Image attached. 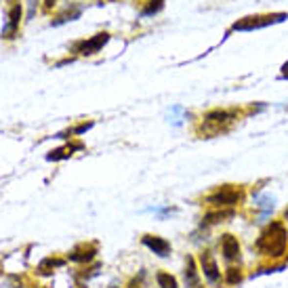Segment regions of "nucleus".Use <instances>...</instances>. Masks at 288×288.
I'll list each match as a JSON object with an SVG mask.
<instances>
[{"label": "nucleus", "instance_id": "f257e3e1", "mask_svg": "<svg viewBox=\"0 0 288 288\" xmlns=\"http://www.w3.org/2000/svg\"><path fill=\"white\" fill-rule=\"evenodd\" d=\"M288 244V234L282 223H271L257 240V250L265 257H282Z\"/></svg>", "mask_w": 288, "mask_h": 288}, {"label": "nucleus", "instance_id": "f03ea898", "mask_svg": "<svg viewBox=\"0 0 288 288\" xmlns=\"http://www.w3.org/2000/svg\"><path fill=\"white\" fill-rule=\"evenodd\" d=\"M238 120V114L231 110H213L202 118V126H200V133L206 137H215L219 133H225L231 124H236Z\"/></svg>", "mask_w": 288, "mask_h": 288}, {"label": "nucleus", "instance_id": "7ed1b4c3", "mask_svg": "<svg viewBox=\"0 0 288 288\" xmlns=\"http://www.w3.org/2000/svg\"><path fill=\"white\" fill-rule=\"evenodd\" d=\"M242 200V187H238V185H223L219 187L217 192H213L206 198L208 204H213V206H234L238 204V202Z\"/></svg>", "mask_w": 288, "mask_h": 288}, {"label": "nucleus", "instance_id": "20e7f679", "mask_svg": "<svg viewBox=\"0 0 288 288\" xmlns=\"http://www.w3.org/2000/svg\"><path fill=\"white\" fill-rule=\"evenodd\" d=\"M288 15L286 13H273V15H250V17H244L242 21L234 23L231 30H259V27H265L269 23H278V21H284Z\"/></svg>", "mask_w": 288, "mask_h": 288}, {"label": "nucleus", "instance_id": "39448f33", "mask_svg": "<svg viewBox=\"0 0 288 288\" xmlns=\"http://www.w3.org/2000/svg\"><path fill=\"white\" fill-rule=\"evenodd\" d=\"M200 263H202V271H204V278L208 280L210 284H217L221 278L219 273V265H217L215 257L210 255V252H202L200 255Z\"/></svg>", "mask_w": 288, "mask_h": 288}, {"label": "nucleus", "instance_id": "423d86ee", "mask_svg": "<svg viewBox=\"0 0 288 288\" xmlns=\"http://www.w3.org/2000/svg\"><path fill=\"white\" fill-rule=\"evenodd\" d=\"M108 34H97L95 38H90V40H84V42H80V44H76V51H78L80 55H93V53H97L99 48L108 42Z\"/></svg>", "mask_w": 288, "mask_h": 288}, {"label": "nucleus", "instance_id": "0eeeda50", "mask_svg": "<svg viewBox=\"0 0 288 288\" xmlns=\"http://www.w3.org/2000/svg\"><path fill=\"white\" fill-rule=\"evenodd\" d=\"M221 250H223V257L227 261H240V244L234 236H223L221 238Z\"/></svg>", "mask_w": 288, "mask_h": 288}, {"label": "nucleus", "instance_id": "6e6552de", "mask_svg": "<svg viewBox=\"0 0 288 288\" xmlns=\"http://www.w3.org/2000/svg\"><path fill=\"white\" fill-rule=\"evenodd\" d=\"M143 244H145V246H150L160 257H166L168 250H171V244H168L166 240H162V238H158V236H145Z\"/></svg>", "mask_w": 288, "mask_h": 288}, {"label": "nucleus", "instance_id": "1a4fd4ad", "mask_svg": "<svg viewBox=\"0 0 288 288\" xmlns=\"http://www.w3.org/2000/svg\"><path fill=\"white\" fill-rule=\"evenodd\" d=\"M19 17H21V9H19V6H13L11 17H9V25H6V30H4V36H6V38H13V34L17 32Z\"/></svg>", "mask_w": 288, "mask_h": 288}, {"label": "nucleus", "instance_id": "9d476101", "mask_svg": "<svg viewBox=\"0 0 288 288\" xmlns=\"http://www.w3.org/2000/svg\"><path fill=\"white\" fill-rule=\"evenodd\" d=\"M84 250L80 252V250H74L72 255H69V259H72V261H78V263H84V261H90V259H93L95 255H97V246H82Z\"/></svg>", "mask_w": 288, "mask_h": 288}, {"label": "nucleus", "instance_id": "9b49d317", "mask_svg": "<svg viewBox=\"0 0 288 288\" xmlns=\"http://www.w3.org/2000/svg\"><path fill=\"white\" fill-rule=\"evenodd\" d=\"M185 282H187V286H196V284H198V273H196V267H194V259H187Z\"/></svg>", "mask_w": 288, "mask_h": 288}, {"label": "nucleus", "instance_id": "f8f14e48", "mask_svg": "<svg viewBox=\"0 0 288 288\" xmlns=\"http://www.w3.org/2000/svg\"><path fill=\"white\" fill-rule=\"evenodd\" d=\"M156 280H158L160 288H177V280L173 276H168V273H158Z\"/></svg>", "mask_w": 288, "mask_h": 288}, {"label": "nucleus", "instance_id": "ddd939ff", "mask_svg": "<svg viewBox=\"0 0 288 288\" xmlns=\"http://www.w3.org/2000/svg\"><path fill=\"white\" fill-rule=\"evenodd\" d=\"M240 280H242L240 269H227V276H225L227 284H236V282H240Z\"/></svg>", "mask_w": 288, "mask_h": 288}, {"label": "nucleus", "instance_id": "4468645a", "mask_svg": "<svg viewBox=\"0 0 288 288\" xmlns=\"http://www.w3.org/2000/svg\"><path fill=\"white\" fill-rule=\"evenodd\" d=\"M162 4H164V0H152V4L143 11V15H152V13H158L160 9H162Z\"/></svg>", "mask_w": 288, "mask_h": 288}, {"label": "nucleus", "instance_id": "2eb2a0df", "mask_svg": "<svg viewBox=\"0 0 288 288\" xmlns=\"http://www.w3.org/2000/svg\"><path fill=\"white\" fill-rule=\"evenodd\" d=\"M259 206L265 208V210H267V208H273V198H269V196H267V198H263L261 202H259Z\"/></svg>", "mask_w": 288, "mask_h": 288}, {"label": "nucleus", "instance_id": "dca6fc26", "mask_svg": "<svg viewBox=\"0 0 288 288\" xmlns=\"http://www.w3.org/2000/svg\"><path fill=\"white\" fill-rule=\"evenodd\" d=\"M280 76H282V78H288V63H284V66H282V74H280Z\"/></svg>", "mask_w": 288, "mask_h": 288}, {"label": "nucleus", "instance_id": "f3484780", "mask_svg": "<svg viewBox=\"0 0 288 288\" xmlns=\"http://www.w3.org/2000/svg\"><path fill=\"white\" fill-rule=\"evenodd\" d=\"M46 6H53V0H46Z\"/></svg>", "mask_w": 288, "mask_h": 288}, {"label": "nucleus", "instance_id": "a211bd4d", "mask_svg": "<svg viewBox=\"0 0 288 288\" xmlns=\"http://www.w3.org/2000/svg\"><path fill=\"white\" fill-rule=\"evenodd\" d=\"M286 217H288V210H286Z\"/></svg>", "mask_w": 288, "mask_h": 288}]
</instances>
